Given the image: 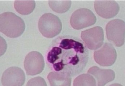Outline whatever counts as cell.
I'll use <instances>...</instances> for the list:
<instances>
[{"mask_svg":"<svg viewBox=\"0 0 125 86\" xmlns=\"http://www.w3.org/2000/svg\"><path fill=\"white\" fill-rule=\"evenodd\" d=\"M89 52L79 38L64 35L58 37L50 45L46 55L51 70L74 77L82 72L88 62Z\"/></svg>","mask_w":125,"mask_h":86,"instance_id":"cell-1","label":"cell"},{"mask_svg":"<svg viewBox=\"0 0 125 86\" xmlns=\"http://www.w3.org/2000/svg\"><path fill=\"white\" fill-rule=\"evenodd\" d=\"M25 28L24 20L13 13L6 12L0 15V31L7 36L19 37L24 33Z\"/></svg>","mask_w":125,"mask_h":86,"instance_id":"cell-2","label":"cell"},{"mask_svg":"<svg viewBox=\"0 0 125 86\" xmlns=\"http://www.w3.org/2000/svg\"><path fill=\"white\" fill-rule=\"evenodd\" d=\"M38 29L41 34L47 38H52L58 35L62 30V23L56 16L46 13L38 21Z\"/></svg>","mask_w":125,"mask_h":86,"instance_id":"cell-3","label":"cell"},{"mask_svg":"<svg viewBox=\"0 0 125 86\" xmlns=\"http://www.w3.org/2000/svg\"><path fill=\"white\" fill-rule=\"evenodd\" d=\"M108 40L116 47H121L125 41V22L121 19L109 22L106 26Z\"/></svg>","mask_w":125,"mask_h":86,"instance_id":"cell-4","label":"cell"},{"mask_svg":"<svg viewBox=\"0 0 125 86\" xmlns=\"http://www.w3.org/2000/svg\"><path fill=\"white\" fill-rule=\"evenodd\" d=\"M97 21L94 14L89 9H78L73 13L70 19L71 25L75 30H80L94 25Z\"/></svg>","mask_w":125,"mask_h":86,"instance_id":"cell-5","label":"cell"},{"mask_svg":"<svg viewBox=\"0 0 125 86\" xmlns=\"http://www.w3.org/2000/svg\"><path fill=\"white\" fill-rule=\"evenodd\" d=\"M81 37L88 48L97 50L104 43V30L101 27L96 26L82 31Z\"/></svg>","mask_w":125,"mask_h":86,"instance_id":"cell-6","label":"cell"},{"mask_svg":"<svg viewBox=\"0 0 125 86\" xmlns=\"http://www.w3.org/2000/svg\"><path fill=\"white\" fill-rule=\"evenodd\" d=\"M94 59L101 66L108 67L113 65L117 57V54L113 45L104 43L100 48L94 52Z\"/></svg>","mask_w":125,"mask_h":86,"instance_id":"cell-7","label":"cell"},{"mask_svg":"<svg viewBox=\"0 0 125 86\" xmlns=\"http://www.w3.org/2000/svg\"><path fill=\"white\" fill-rule=\"evenodd\" d=\"M45 65L44 58L38 51L29 52L25 59L24 66L26 74L29 76H34L40 74L44 70Z\"/></svg>","mask_w":125,"mask_h":86,"instance_id":"cell-8","label":"cell"},{"mask_svg":"<svg viewBox=\"0 0 125 86\" xmlns=\"http://www.w3.org/2000/svg\"><path fill=\"white\" fill-rule=\"evenodd\" d=\"M25 81V74L23 70L15 66L7 69L1 78V83L3 86H22Z\"/></svg>","mask_w":125,"mask_h":86,"instance_id":"cell-9","label":"cell"},{"mask_svg":"<svg viewBox=\"0 0 125 86\" xmlns=\"http://www.w3.org/2000/svg\"><path fill=\"white\" fill-rule=\"evenodd\" d=\"M94 5L97 14L104 18H113L119 12V6L115 1L96 0Z\"/></svg>","mask_w":125,"mask_h":86,"instance_id":"cell-10","label":"cell"},{"mask_svg":"<svg viewBox=\"0 0 125 86\" xmlns=\"http://www.w3.org/2000/svg\"><path fill=\"white\" fill-rule=\"evenodd\" d=\"M88 73L93 76L97 81L98 86H104L114 80L115 78V72L112 70L104 69L97 66L91 67Z\"/></svg>","mask_w":125,"mask_h":86,"instance_id":"cell-11","label":"cell"},{"mask_svg":"<svg viewBox=\"0 0 125 86\" xmlns=\"http://www.w3.org/2000/svg\"><path fill=\"white\" fill-rule=\"evenodd\" d=\"M47 78L51 86H70L71 84V77L63 72H52Z\"/></svg>","mask_w":125,"mask_h":86,"instance_id":"cell-12","label":"cell"},{"mask_svg":"<svg viewBox=\"0 0 125 86\" xmlns=\"http://www.w3.org/2000/svg\"><path fill=\"white\" fill-rule=\"evenodd\" d=\"M36 7L34 0H16L14 2V8L16 12L21 15H27L32 12Z\"/></svg>","mask_w":125,"mask_h":86,"instance_id":"cell-13","label":"cell"},{"mask_svg":"<svg viewBox=\"0 0 125 86\" xmlns=\"http://www.w3.org/2000/svg\"><path fill=\"white\" fill-rule=\"evenodd\" d=\"M50 7L54 12L63 13L67 12L70 8V0H50L49 1Z\"/></svg>","mask_w":125,"mask_h":86,"instance_id":"cell-14","label":"cell"},{"mask_svg":"<svg viewBox=\"0 0 125 86\" xmlns=\"http://www.w3.org/2000/svg\"><path fill=\"white\" fill-rule=\"evenodd\" d=\"M95 78L88 73L82 74L78 76L74 79L73 84L74 86H97Z\"/></svg>","mask_w":125,"mask_h":86,"instance_id":"cell-15","label":"cell"},{"mask_svg":"<svg viewBox=\"0 0 125 86\" xmlns=\"http://www.w3.org/2000/svg\"><path fill=\"white\" fill-rule=\"evenodd\" d=\"M27 86H47L44 79L41 77H38L33 78L29 80Z\"/></svg>","mask_w":125,"mask_h":86,"instance_id":"cell-16","label":"cell"}]
</instances>
